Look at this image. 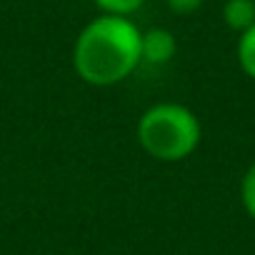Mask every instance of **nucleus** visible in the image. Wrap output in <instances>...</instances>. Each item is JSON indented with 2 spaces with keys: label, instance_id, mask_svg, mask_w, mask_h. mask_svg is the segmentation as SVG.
<instances>
[{
  "label": "nucleus",
  "instance_id": "nucleus-1",
  "mask_svg": "<svg viewBox=\"0 0 255 255\" xmlns=\"http://www.w3.org/2000/svg\"><path fill=\"white\" fill-rule=\"evenodd\" d=\"M140 28L123 15H98L73 45V68L80 80L108 88L125 80L140 63Z\"/></svg>",
  "mask_w": 255,
  "mask_h": 255
},
{
  "label": "nucleus",
  "instance_id": "nucleus-2",
  "mask_svg": "<svg viewBox=\"0 0 255 255\" xmlns=\"http://www.w3.org/2000/svg\"><path fill=\"white\" fill-rule=\"evenodd\" d=\"M203 138L198 115L180 103H158L140 115L138 143L163 163H178L195 153Z\"/></svg>",
  "mask_w": 255,
  "mask_h": 255
},
{
  "label": "nucleus",
  "instance_id": "nucleus-3",
  "mask_svg": "<svg viewBox=\"0 0 255 255\" xmlns=\"http://www.w3.org/2000/svg\"><path fill=\"white\" fill-rule=\"evenodd\" d=\"M175 50H178V40L170 30L165 28H150L143 33L140 38V55H143V63H150V65H165L175 58Z\"/></svg>",
  "mask_w": 255,
  "mask_h": 255
},
{
  "label": "nucleus",
  "instance_id": "nucleus-4",
  "mask_svg": "<svg viewBox=\"0 0 255 255\" xmlns=\"http://www.w3.org/2000/svg\"><path fill=\"white\" fill-rule=\"evenodd\" d=\"M223 20L230 30L245 33L255 25V0H228L223 5Z\"/></svg>",
  "mask_w": 255,
  "mask_h": 255
},
{
  "label": "nucleus",
  "instance_id": "nucleus-5",
  "mask_svg": "<svg viewBox=\"0 0 255 255\" xmlns=\"http://www.w3.org/2000/svg\"><path fill=\"white\" fill-rule=\"evenodd\" d=\"M238 63H240L243 73L255 80V25L248 28L245 33H240V40H238Z\"/></svg>",
  "mask_w": 255,
  "mask_h": 255
},
{
  "label": "nucleus",
  "instance_id": "nucleus-6",
  "mask_svg": "<svg viewBox=\"0 0 255 255\" xmlns=\"http://www.w3.org/2000/svg\"><path fill=\"white\" fill-rule=\"evenodd\" d=\"M93 3L105 13V15H133L138 13L143 5H145V0H93Z\"/></svg>",
  "mask_w": 255,
  "mask_h": 255
},
{
  "label": "nucleus",
  "instance_id": "nucleus-7",
  "mask_svg": "<svg viewBox=\"0 0 255 255\" xmlns=\"http://www.w3.org/2000/svg\"><path fill=\"white\" fill-rule=\"evenodd\" d=\"M240 200H243V208L245 213L255 220V163L245 170L243 175V183H240Z\"/></svg>",
  "mask_w": 255,
  "mask_h": 255
},
{
  "label": "nucleus",
  "instance_id": "nucleus-8",
  "mask_svg": "<svg viewBox=\"0 0 255 255\" xmlns=\"http://www.w3.org/2000/svg\"><path fill=\"white\" fill-rule=\"evenodd\" d=\"M168 3V8L173 10V13H178V15H190V13H195L200 5H203V0H165Z\"/></svg>",
  "mask_w": 255,
  "mask_h": 255
}]
</instances>
